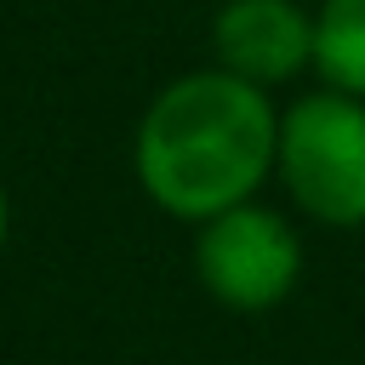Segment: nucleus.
Returning <instances> with one entry per match:
<instances>
[{
    "mask_svg": "<svg viewBox=\"0 0 365 365\" xmlns=\"http://www.w3.org/2000/svg\"><path fill=\"white\" fill-rule=\"evenodd\" d=\"M211 51L217 68L262 91L285 86L314 68V11H302L297 0H228L211 17Z\"/></svg>",
    "mask_w": 365,
    "mask_h": 365,
    "instance_id": "20e7f679",
    "label": "nucleus"
},
{
    "mask_svg": "<svg viewBox=\"0 0 365 365\" xmlns=\"http://www.w3.org/2000/svg\"><path fill=\"white\" fill-rule=\"evenodd\" d=\"M274 177L297 200L302 217L325 228L365 222V97L336 86L297 97L279 114V154Z\"/></svg>",
    "mask_w": 365,
    "mask_h": 365,
    "instance_id": "f03ea898",
    "label": "nucleus"
},
{
    "mask_svg": "<svg viewBox=\"0 0 365 365\" xmlns=\"http://www.w3.org/2000/svg\"><path fill=\"white\" fill-rule=\"evenodd\" d=\"M314 74L348 97H365V0H319Z\"/></svg>",
    "mask_w": 365,
    "mask_h": 365,
    "instance_id": "39448f33",
    "label": "nucleus"
},
{
    "mask_svg": "<svg viewBox=\"0 0 365 365\" xmlns=\"http://www.w3.org/2000/svg\"><path fill=\"white\" fill-rule=\"evenodd\" d=\"M6 234H11V205H6V182H0V251H6Z\"/></svg>",
    "mask_w": 365,
    "mask_h": 365,
    "instance_id": "423d86ee",
    "label": "nucleus"
},
{
    "mask_svg": "<svg viewBox=\"0 0 365 365\" xmlns=\"http://www.w3.org/2000/svg\"><path fill=\"white\" fill-rule=\"evenodd\" d=\"M279 108L262 86L228 68H194L171 80L137 120V182L182 222H205L274 177Z\"/></svg>",
    "mask_w": 365,
    "mask_h": 365,
    "instance_id": "f257e3e1",
    "label": "nucleus"
},
{
    "mask_svg": "<svg viewBox=\"0 0 365 365\" xmlns=\"http://www.w3.org/2000/svg\"><path fill=\"white\" fill-rule=\"evenodd\" d=\"M194 274L211 302L234 314L279 308L302 279V240L297 228L257 200H240L205 222H194Z\"/></svg>",
    "mask_w": 365,
    "mask_h": 365,
    "instance_id": "7ed1b4c3",
    "label": "nucleus"
}]
</instances>
